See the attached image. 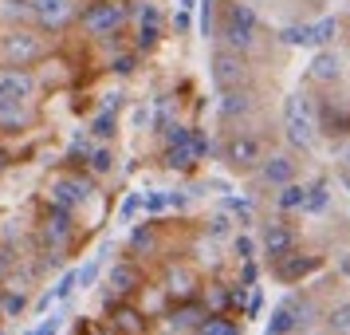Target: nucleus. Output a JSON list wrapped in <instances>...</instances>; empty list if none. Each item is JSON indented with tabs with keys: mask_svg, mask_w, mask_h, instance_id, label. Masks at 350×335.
<instances>
[{
	"mask_svg": "<svg viewBox=\"0 0 350 335\" xmlns=\"http://www.w3.org/2000/svg\"><path fill=\"white\" fill-rule=\"evenodd\" d=\"M161 288L170 292V300L174 303H185V300H201V292H205V280H201V272L185 264V260H170L165 264V280Z\"/></svg>",
	"mask_w": 350,
	"mask_h": 335,
	"instance_id": "nucleus-10",
	"label": "nucleus"
},
{
	"mask_svg": "<svg viewBox=\"0 0 350 335\" xmlns=\"http://www.w3.org/2000/svg\"><path fill=\"white\" fill-rule=\"evenodd\" d=\"M24 335H32V332H24Z\"/></svg>",
	"mask_w": 350,
	"mask_h": 335,
	"instance_id": "nucleus-53",
	"label": "nucleus"
},
{
	"mask_svg": "<svg viewBox=\"0 0 350 335\" xmlns=\"http://www.w3.org/2000/svg\"><path fill=\"white\" fill-rule=\"evenodd\" d=\"M280 40L287 48H315V24H291L280 32Z\"/></svg>",
	"mask_w": 350,
	"mask_h": 335,
	"instance_id": "nucleus-30",
	"label": "nucleus"
},
{
	"mask_svg": "<svg viewBox=\"0 0 350 335\" xmlns=\"http://www.w3.org/2000/svg\"><path fill=\"white\" fill-rule=\"evenodd\" d=\"M338 272H342V276H350V253L338 256Z\"/></svg>",
	"mask_w": 350,
	"mask_h": 335,
	"instance_id": "nucleus-49",
	"label": "nucleus"
},
{
	"mask_svg": "<svg viewBox=\"0 0 350 335\" xmlns=\"http://www.w3.org/2000/svg\"><path fill=\"white\" fill-rule=\"evenodd\" d=\"M161 166L165 170H177V174H193L201 166V154L193 150V138L181 146H161Z\"/></svg>",
	"mask_w": 350,
	"mask_h": 335,
	"instance_id": "nucleus-20",
	"label": "nucleus"
},
{
	"mask_svg": "<svg viewBox=\"0 0 350 335\" xmlns=\"http://www.w3.org/2000/svg\"><path fill=\"white\" fill-rule=\"evenodd\" d=\"M264 335H295V300L291 296L275 303V312L264 323Z\"/></svg>",
	"mask_w": 350,
	"mask_h": 335,
	"instance_id": "nucleus-23",
	"label": "nucleus"
},
{
	"mask_svg": "<svg viewBox=\"0 0 350 335\" xmlns=\"http://www.w3.org/2000/svg\"><path fill=\"white\" fill-rule=\"evenodd\" d=\"M284 134L295 150H311L319 138V114L311 95H287L284 99Z\"/></svg>",
	"mask_w": 350,
	"mask_h": 335,
	"instance_id": "nucleus-3",
	"label": "nucleus"
},
{
	"mask_svg": "<svg viewBox=\"0 0 350 335\" xmlns=\"http://www.w3.org/2000/svg\"><path fill=\"white\" fill-rule=\"evenodd\" d=\"M174 28H177V36H189L193 32V12H189V8H177V12H174Z\"/></svg>",
	"mask_w": 350,
	"mask_h": 335,
	"instance_id": "nucleus-45",
	"label": "nucleus"
},
{
	"mask_svg": "<svg viewBox=\"0 0 350 335\" xmlns=\"http://www.w3.org/2000/svg\"><path fill=\"white\" fill-rule=\"evenodd\" d=\"M260 308H264V292H260V288H252V296H248V308H244V316L256 319V316H260Z\"/></svg>",
	"mask_w": 350,
	"mask_h": 335,
	"instance_id": "nucleus-46",
	"label": "nucleus"
},
{
	"mask_svg": "<svg viewBox=\"0 0 350 335\" xmlns=\"http://www.w3.org/2000/svg\"><path fill=\"white\" fill-rule=\"evenodd\" d=\"M268 269H271V276H275L280 284H299L303 276H311V272L323 269V256H311V253L291 249V253H284L280 260H271Z\"/></svg>",
	"mask_w": 350,
	"mask_h": 335,
	"instance_id": "nucleus-13",
	"label": "nucleus"
},
{
	"mask_svg": "<svg viewBox=\"0 0 350 335\" xmlns=\"http://www.w3.org/2000/svg\"><path fill=\"white\" fill-rule=\"evenodd\" d=\"M307 79L311 83H323V87H331V83L342 79V60L334 55V51H319L311 67H307Z\"/></svg>",
	"mask_w": 350,
	"mask_h": 335,
	"instance_id": "nucleus-21",
	"label": "nucleus"
},
{
	"mask_svg": "<svg viewBox=\"0 0 350 335\" xmlns=\"http://www.w3.org/2000/svg\"><path fill=\"white\" fill-rule=\"evenodd\" d=\"M208 64H213V87L217 91H232V87L248 83V55H240V51L217 44Z\"/></svg>",
	"mask_w": 350,
	"mask_h": 335,
	"instance_id": "nucleus-8",
	"label": "nucleus"
},
{
	"mask_svg": "<svg viewBox=\"0 0 350 335\" xmlns=\"http://www.w3.org/2000/svg\"><path fill=\"white\" fill-rule=\"evenodd\" d=\"M0 335H4V332H0Z\"/></svg>",
	"mask_w": 350,
	"mask_h": 335,
	"instance_id": "nucleus-54",
	"label": "nucleus"
},
{
	"mask_svg": "<svg viewBox=\"0 0 350 335\" xmlns=\"http://www.w3.org/2000/svg\"><path fill=\"white\" fill-rule=\"evenodd\" d=\"M138 213H142V193H130L126 201H122V209H118V217L122 221H134Z\"/></svg>",
	"mask_w": 350,
	"mask_h": 335,
	"instance_id": "nucleus-42",
	"label": "nucleus"
},
{
	"mask_svg": "<svg viewBox=\"0 0 350 335\" xmlns=\"http://www.w3.org/2000/svg\"><path fill=\"white\" fill-rule=\"evenodd\" d=\"M75 272H79V288H91L98 280V272H103V256H91V260H87L83 269H75Z\"/></svg>",
	"mask_w": 350,
	"mask_h": 335,
	"instance_id": "nucleus-39",
	"label": "nucleus"
},
{
	"mask_svg": "<svg viewBox=\"0 0 350 335\" xmlns=\"http://www.w3.org/2000/svg\"><path fill=\"white\" fill-rule=\"evenodd\" d=\"M165 253V237H161V221H142V225H134V233H130L126 240V256H161Z\"/></svg>",
	"mask_w": 350,
	"mask_h": 335,
	"instance_id": "nucleus-16",
	"label": "nucleus"
},
{
	"mask_svg": "<svg viewBox=\"0 0 350 335\" xmlns=\"http://www.w3.org/2000/svg\"><path fill=\"white\" fill-rule=\"evenodd\" d=\"M307 190H311V186H303V182H287L284 190L275 193V209H280V213H303Z\"/></svg>",
	"mask_w": 350,
	"mask_h": 335,
	"instance_id": "nucleus-26",
	"label": "nucleus"
},
{
	"mask_svg": "<svg viewBox=\"0 0 350 335\" xmlns=\"http://www.w3.org/2000/svg\"><path fill=\"white\" fill-rule=\"evenodd\" d=\"M142 209H146V217H161V213L170 209V190H150V193H142Z\"/></svg>",
	"mask_w": 350,
	"mask_h": 335,
	"instance_id": "nucleus-33",
	"label": "nucleus"
},
{
	"mask_svg": "<svg viewBox=\"0 0 350 335\" xmlns=\"http://www.w3.org/2000/svg\"><path fill=\"white\" fill-rule=\"evenodd\" d=\"M75 335H79V332H75Z\"/></svg>",
	"mask_w": 350,
	"mask_h": 335,
	"instance_id": "nucleus-55",
	"label": "nucleus"
},
{
	"mask_svg": "<svg viewBox=\"0 0 350 335\" xmlns=\"http://www.w3.org/2000/svg\"><path fill=\"white\" fill-rule=\"evenodd\" d=\"M217 111H221L224 123H244L248 114L256 111V91L244 83V87H232V91H221V103H217Z\"/></svg>",
	"mask_w": 350,
	"mask_h": 335,
	"instance_id": "nucleus-17",
	"label": "nucleus"
},
{
	"mask_svg": "<svg viewBox=\"0 0 350 335\" xmlns=\"http://www.w3.org/2000/svg\"><path fill=\"white\" fill-rule=\"evenodd\" d=\"M205 316H208V308L201 300H185V303H174L161 316V323H165V335H193Z\"/></svg>",
	"mask_w": 350,
	"mask_h": 335,
	"instance_id": "nucleus-15",
	"label": "nucleus"
},
{
	"mask_svg": "<svg viewBox=\"0 0 350 335\" xmlns=\"http://www.w3.org/2000/svg\"><path fill=\"white\" fill-rule=\"evenodd\" d=\"M32 20L40 32H59L64 24L79 20V0H32Z\"/></svg>",
	"mask_w": 350,
	"mask_h": 335,
	"instance_id": "nucleus-12",
	"label": "nucleus"
},
{
	"mask_svg": "<svg viewBox=\"0 0 350 335\" xmlns=\"http://www.w3.org/2000/svg\"><path fill=\"white\" fill-rule=\"evenodd\" d=\"M260 182L264 186H271V190H284L287 182H295V162L287 158V154H271V158L260 162Z\"/></svg>",
	"mask_w": 350,
	"mask_h": 335,
	"instance_id": "nucleus-19",
	"label": "nucleus"
},
{
	"mask_svg": "<svg viewBox=\"0 0 350 335\" xmlns=\"http://www.w3.org/2000/svg\"><path fill=\"white\" fill-rule=\"evenodd\" d=\"M193 335H244V327H240L232 316H213V312H208Z\"/></svg>",
	"mask_w": 350,
	"mask_h": 335,
	"instance_id": "nucleus-28",
	"label": "nucleus"
},
{
	"mask_svg": "<svg viewBox=\"0 0 350 335\" xmlns=\"http://www.w3.org/2000/svg\"><path fill=\"white\" fill-rule=\"evenodd\" d=\"M221 206L228 209V213H237V221L244 225V229L252 225V197H232V193H228V197H224Z\"/></svg>",
	"mask_w": 350,
	"mask_h": 335,
	"instance_id": "nucleus-34",
	"label": "nucleus"
},
{
	"mask_svg": "<svg viewBox=\"0 0 350 335\" xmlns=\"http://www.w3.org/2000/svg\"><path fill=\"white\" fill-rule=\"evenodd\" d=\"M201 303H205L213 316H232V284H221V280L205 284V292H201Z\"/></svg>",
	"mask_w": 350,
	"mask_h": 335,
	"instance_id": "nucleus-24",
	"label": "nucleus"
},
{
	"mask_svg": "<svg viewBox=\"0 0 350 335\" xmlns=\"http://www.w3.org/2000/svg\"><path fill=\"white\" fill-rule=\"evenodd\" d=\"M221 158L228 170H237V174H256L260 170V162L268 158L264 154V142L256 138L252 130H244V127H232L228 130V138L221 142Z\"/></svg>",
	"mask_w": 350,
	"mask_h": 335,
	"instance_id": "nucleus-5",
	"label": "nucleus"
},
{
	"mask_svg": "<svg viewBox=\"0 0 350 335\" xmlns=\"http://www.w3.org/2000/svg\"><path fill=\"white\" fill-rule=\"evenodd\" d=\"M48 55V40L32 28H12L0 36V64L4 67H32Z\"/></svg>",
	"mask_w": 350,
	"mask_h": 335,
	"instance_id": "nucleus-6",
	"label": "nucleus"
},
{
	"mask_svg": "<svg viewBox=\"0 0 350 335\" xmlns=\"http://www.w3.org/2000/svg\"><path fill=\"white\" fill-rule=\"evenodd\" d=\"M256 280H260V264L256 260H240V284L256 288Z\"/></svg>",
	"mask_w": 350,
	"mask_h": 335,
	"instance_id": "nucleus-44",
	"label": "nucleus"
},
{
	"mask_svg": "<svg viewBox=\"0 0 350 335\" xmlns=\"http://www.w3.org/2000/svg\"><path fill=\"white\" fill-rule=\"evenodd\" d=\"M177 8H189V12H193V8H197V0H177Z\"/></svg>",
	"mask_w": 350,
	"mask_h": 335,
	"instance_id": "nucleus-51",
	"label": "nucleus"
},
{
	"mask_svg": "<svg viewBox=\"0 0 350 335\" xmlns=\"http://www.w3.org/2000/svg\"><path fill=\"white\" fill-rule=\"evenodd\" d=\"M327 206H331V186H327V182H311V190H307V206H303V213H311V217H319V213H327Z\"/></svg>",
	"mask_w": 350,
	"mask_h": 335,
	"instance_id": "nucleus-32",
	"label": "nucleus"
},
{
	"mask_svg": "<svg viewBox=\"0 0 350 335\" xmlns=\"http://www.w3.org/2000/svg\"><path fill=\"white\" fill-rule=\"evenodd\" d=\"M95 182L98 177H91L87 170H59L55 177H48V201H55V206H67V209H79L83 201H91L95 197Z\"/></svg>",
	"mask_w": 350,
	"mask_h": 335,
	"instance_id": "nucleus-7",
	"label": "nucleus"
},
{
	"mask_svg": "<svg viewBox=\"0 0 350 335\" xmlns=\"http://www.w3.org/2000/svg\"><path fill=\"white\" fill-rule=\"evenodd\" d=\"M217 12H221V4L217 0H201V32H205V40H217Z\"/></svg>",
	"mask_w": 350,
	"mask_h": 335,
	"instance_id": "nucleus-35",
	"label": "nucleus"
},
{
	"mask_svg": "<svg viewBox=\"0 0 350 335\" xmlns=\"http://www.w3.org/2000/svg\"><path fill=\"white\" fill-rule=\"evenodd\" d=\"M32 335H59V316L44 319V323H40V327H32Z\"/></svg>",
	"mask_w": 350,
	"mask_h": 335,
	"instance_id": "nucleus-47",
	"label": "nucleus"
},
{
	"mask_svg": "<svg viewBox=\"0 0 350 335\" xmlns=\"http://www.w3.org/2000/svg\"><path fill=\"white\" fill-rule=\"evenodd\" d=\"M122 91H107V95H103V111H118V107H122Z\"/></svg>",
	"mask_w": 350,
	"mask_h": 335,
	"instance_id": "nucleus-48",
	"label": "nucleus"
},
{
	"mask_svg": "<svg viewBox=\"0 0 350 335\" xmlns=\"http://www.w3.org/2000/svg\"><path fill=\"white\" fill-rule=\"evenodd\" d=\"M232 253H237L240 260H256V240L248 237V233H237V237H232Z\"/></svg>",
	"mask_w": 350,
	"mask_h": 335,
	"instance_id": "nucleus-40",
	"label": "nucleus"
},
{
	"mask_svg": "<svg viewBox=\"0 0 350 335\" xmlns=\"http://www.w3.org/2000/svg\"><path fill=\"white\" fill-rule=\"evenodd\" d=\"M75 237H79L75 209L48 201V206H44V217H40V245H44V256H48L51 264H64V253L75 245Z\"/></svg>",
	"mask_w": 350,
	"mask_h": 335,
	"instance_id": "nucleus-2",
	"label": "nucleus"
},
{
	"mask_svg": "<svg viewBox=\"0 0 350 335\" xmlns=\"http://www.w3.org/2000/svg\"><path fill=\"white\" fill-rule=\"evenodd\" d=\"M16 272V249H8V245H0V284L8 280Z\"/></svg>",
	"mask_w": 350,
	"mask_h": 335,
	"instance_id": "nucleus-41",
	"label": "nucleus"
},
{
	"mask_svg": "<svg viewBox=\"0 0 350 335\" xmlns=\"http://www.w3.org/2000/svg\"><path fill=\"white\" fill-rule=\"evenodd\" d=\"M205 233H208V237H228V233H232V221H228L224 213H217V217L205 225Z\"/></svg>",
	"mask_w": 350,
	"mask_h": 335,
	"instance_id": "nucleus-43",
	"label": "nucleus"
},
{
	"mask_svg": "<svg viewBox=\"0 0 350 335\" xmlns=\"http://www.w3.org/2000/svg\"><path fill=\"white\" fill-rule=\"evenodd\" d=\"M142 288H146V272L134 256L114 260L111 272H107V300H134Z\"/></svg>",
	"mask_w": 350,
	"mask_h": 335,
	"instance_id": "nucleus-9",
	"label": "nucleus"
},
{
	"mask_svg": "<svg viewBox=\"0 0 350 335\" xmlns=\"http://www.w3.org/2000/svg\"><path fill=\"white\" fill-rule=\"evenodd\" d=\"M126 0H87V8H79V28L91 40H103V36L126 32Z\"/></svg>",
	"mask_w": 350,
	"mask_h": 335,
	"instance_id": "nucleus-4",
	"label": "nucleus"
},
{
	"mask_svg": "<svg viewBox=\"0 0 350 335\" xmlns=\"http://www.w3.org/2000/svg\"><path fill=\"white\" fill-rule=\"evenodd\" d=\"M138 64H142V55L130 48V51H118V55H111L107 71H111V75H118V79H130V75L138 71Z\"/></svg>",
	"mask_w": 350,
	"mask_h": 335,
	"instance_id": "nucleus-31",
	"label": "nucleus"
},
{
	"mask_svg": "<svg viewBox=\"0 0 350 335\" xmlns=\"http://www.w3.org/2000/svg\"><path fill=\"white\" fill-rule=\"evenodd\" d=\"M83 170H87L91 177H111L114 174V146L111 142L91 146V154L83 158Z\"/></svg>",
	"mask_w": 350,
	"mask_h": 335,
	"instance_id": "nucleus-25",
	"label": "nucleus"
},
{
	"mask_svg": "<svg viewBox=\"0 0 350 335\" xmlns=\"http://www.w3.org/2000/svg\"><path fill=\"white\" fill-rule=\"evenodd\" d=\"M260 12H256L248 0H224L221 4V20H217V44L240 51V55H252L260 48Z\"/></svg>",
	"mask_w": 350,
	"mask_h": 335,
	"instance_id": "nucleus-1",
	"label": "nucleus"
},
{
	"mask_svg": "<svg viewBox=\"0 0 350 335\" xmlns=\"http://www.w3.org/2000/svg\"><path fill=\"white\" fill-rule=\"evenodd\" d=\"M8 166H12V154H8V150L0 146V170H8Z\"/></svg>",
	"mask_w": 350,
	"mask_h": 335,
	"instance_id": "nucleus-50",
	"label": "nucleus"
},
{
	"mask_svg": "<svg viewBox=\"0 0 350 335\" xmlns=\"http://www.w3.org/2000/svg\"><path fill=\"white\" fill-rule=\"evenodd\" d=\"M334 36H338V20H334V16H323V20L315 24V48H327Z\"/></svg>",
	"mask_w": 350,
	"mask_h": 335,
	"instance_id": "nucleus-38",
	"label": "nucleus"
},
{
	"mask_svg": "<svg viewBox=\"0 0 350 335\" xmlns=\"http://www.w3.org/2000/svg\"><path fill=\"white\" fill-rule=\"evenodd\" d=\"M134 303H138V308H142V312H146L150 319H161L165 312H170V308H174V300H170V292H165L161 284H146L142 292L134 296Z\"/></svg>",
	"mask_w": 350,
	"mask_h": 335,
	"instance_id": "nucleus-22",
	"label": "nucleus"
},
{
	"mask_svg": "<svg viewBox=\"0 0 350 335\" xmlns=\"http://www.w3.org/2000/svg\"><path fill=\"white\" fill-rule=\"evenodd\" d=\"M20 312H28V292L24 288H0V316L16 319Z\"/></svg>",
	"mask_w": 350,
	"mask_h": 335,
	"instance_id": "nucleus-29",
	"label": "nucleus"
},
{
	"mask_svg": "<svg viewBox=\"0 0 350 335\" xmlns=\"http://www.w3.org/2000/svg\"><path fill=\"white\" fill-rule=\"evenodd\" d=\"M165 40V12H161L154 0H146L142 12H138V32H134V44L130 48L138 51V55H146V51H154Z\"/></svg>",
	"mask_w": 350,
	"mask_h": 335,
	"instance_id": "nucleus-11",
	"label": "nucleus"
},
{
	"mask_svg": "<svg viewBox=\"0 0 350 335\" xmlns=\"http://www.w3.org/2000/svg\"><path fill=\"white\" fill-rule=\"evenodd\" d=\"M291 249H299V237H295V229L287 221H271L268 229H264V256L271 260H280L284 253H291Z\"/></svg>",
	"mask_w": 350,
	"mask_h": 335,
	"instance_id": "nucleus-18",
	"label": "nucleus"
},
{
	"mask_svg": "<svg viewBox=\"0 0 350 335\" xmlns=\"http://www.w3.org/2000/svg\"><path fill=\"white\" fill-rule=\"evenodd\" d=\"M75 288H79V272H75V269H67L64 276L55 280V288H48V292H51V300L59 303V300H67V296H71Z\"/></svg>",
	"mask_w": 350,
	"mask_h": 335,
	"instance_id": "nucleus-36",
	"label": "nucleus"
},
{
	"mask_svg": "<svg viewBox=\"0 0 350 335\" xmlns=\"http://www.w3.org/2000/svg\"><path fill=\"white\" fill-rule=\"evenodd\" d=\"M107 308H111V319H107V323H111L118 335H150V323H154V319L146 316L134 300H107Z\"/></svg>",
	"mask_w": 350,
	"mask_h": 335,
	"instance_id": "nucleus-14",
	"label": "nucleus"
},
{
	"mask_svg": "<svg viewBox=\"0 0 350 335\" xmlns=\"http://www.w3.org/2000/svg\"><path fill=\"white\" fill-rule=\"evenodd\" d=\"M342 182H347V190H350V174H347V177H342Z\"/></svg>",
	"mask_w": 350,
	"mask_h": 335,
	"instance_id": "nucleus-52",
	"label": "nucleus"
},
{
	"mask_svg": "<svg viewBox=\"0 0 350 335\" xmlns=\"http://www.w3.org/2000/svg\"><path fill=\"white\" fill-rule=\"evenodd\" d=\"M327 327H331L334 335H350V300L338 303L331 316H327Z\"/></svg>",
	"mask_w": 350,
	"mask_h": 335,
	"instance_id": "nucleus-37",
	"label": "nucleus"
},
{
	"mask_svg": "<svg viewBox=\"0 0 350 335\" xmlns=\"http://www.w3.org/2000/svg\"><path fill=\"white\" fill-rule=\"evenodd\" d=\"M87 134H91L95 142H114V138H118V111H98L95 119H91Z\"/></svg>",
	"mask_w": 350,
	"mask_h": 335,
	"instance_id": "nucleus-27",
	"label": "nucleus"
}]
</instances>
